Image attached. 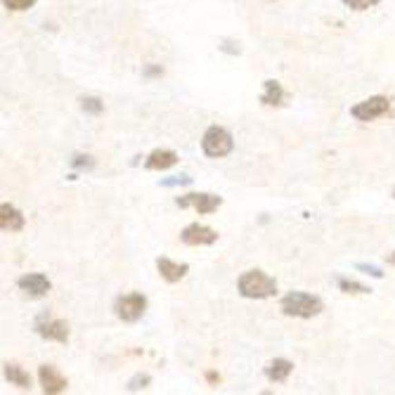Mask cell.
<instances>
[{
    "instance_id": "cell-1",
    "label": "cell",
    "mask_w": 395,
    "mask_h": 395,
    "mask_svg": "<svg viewBox=\"0 0 395 395\" xmlns=\"http://www.w3.org/2000/svg\"><path fill=\"white\" fill-rule=\"evenodd\" d=\"M237 287H239V293H242L244 298H256V300L270 298V296H275V293H277V282L263 270L244 272V275L239 277Z\"/></svg>"
},
{
    "instance_id": "cell-2",
    "label": "cell",
    "mask_w": 395,
    "mask_h": 395,
    "mask_svg": "<svg viewBox=\"0 0 395 395\" xmlns=\"http://www.w3.org/2000/svg\"><path fill=\"white\" fill-rule=\"evenodd\" d=\"M282 313L289 317H300V320H310V317H317L325 310V303L320 298L313 296V293L305 291H291L282 298L280 303Z\"/></svg>"
},
{
    "instance_id": "cell-3",
    "label": "cell",
    "mask_w": 395,
    "mask_h": 395,
    "mask_svg": "<svg viewBox=\"0 0 395 395\" xmlns=\"http://www.w3.org/2000/svg\"><path fill=\"white\" fill-rule=\"evenodd\" d=\"M202 149L209 159H222L235 149V140L232 135L220 126H211L209 131L204 133V140H202Z\"/></svg>"
},
{
    "instance_id": "cell-4",
    "label": "cell",
    "mask_w": 395,
    "mask_h": 395,
    "mask_svg": "<svg viewBox=\"0 0 395 395\" xmlns=\"http://www.w3.org/2000/svg\"><path fill=\"white\" fill-rule=\"evenodd\" d=\"M388 111H391V99L386 95H372V97L363 99V102H358L355 107H350V116H353L355 121L369 124V121L386 116Z\"/></svg>"
},
{
    "instance_id": "cell-5",
    "label": "cell",
    "mask_w": 395,
    "mask_h": 395,
    "mask_svg": "<svg viewBox=\"0 0 395 395\" xmlns=\"http://www.w3.org/2000/svg\"><path fill=\"white\" fill-rule=\"evenodd\" d=\"M36 334L46 341H57V343H66L69 341V327H66L64 320L55 315L43 313L41 317H36Z\"/></svg>"
},
{
    "instance_id": "cell-6",
    "label": "cell",
    "mask_w": 395,
    "mask_h": 395,
    "mask_svg": "<svg viewBox=\"0 0 395 395\" xmlns=\"http://www.w3.org/2000/svg\"><path fill=\"white\" fill-rule=\"evenodd\" d=\"M175 204L180 206V209H194L197 213L209 215V213H215V211H218V206L222 204V197L206 194V192H192V194H182V197H177Z\"/></svg>"
},
{
    "instance_id": "cell-7",
    "label": "cell",
    "mask_w": 395,
    "mask_h": 395,
    "mask_svg": "<svg viewBox=\"0 0 395 395\" xmlns=\"http://www.w3.org/2000/svg\"><path fill=\"white\" fill-rule=\"evenodd\" d=\"M144 310H147V298L137 291L126 293L116 300V317L124 322H137L144 315Z\"/></svg>"
},
{
    "instance_id": "cell-8",
    "label": "cell",
    "mask_w": 395,
    "mask_h": 395,
    "mask_svg": "<svg viewBox=\"0 0 395 395\" xmlns=\"http://www.w3.org/2000/svg\"><path fill=\"white\" fill-rule=\"evenodd\" d=\"M182 244L187 247H211V244L218 242V232L209 225H199V222H192L185 230L180 232Z\"/></svg>"
},
{
    "instance_id": "cell-9",
    "label": "cell",
    "mask_w": 395,
    "mask_h": 395,
    "mask_svg": "<svg viewBox=\"0 0 395 395\" xmlns=\"http://www.w3.org/2000/svg\"><path fill=\"white\" fill-rule=\"evenodd\" d=\"M38 381H41L43 391L50 393V395L64 393L66 386H69V383H66V376L52 365H43L41 369H38Z\"/></svg>"
},
{
    "instance_id": "cell-10",
    "label": "cell",
    "mask_w": 395,
    "mask_h": 395,
    "mask_svg": "<svg viewBox=\"0 0 395 395\" xmlns=\"http://www.w3.org/2000/svg\"><path fill=\"white\" fill-rule=\"evenodd\" d=\"M17 287L24 293H29L31 298H43L50 291V280L46 275H41V272H29V275L17 280Z\"/></svg>"
},
{
    "instance_id": "cell-11",
    "label": "cell",
    "mask_w": 395,
    "mask_h": 395,
    "mask_svg": "<svg viewBox=\"0 0 395 395\" xmlns=\"http://www.w3.org/2000/svg\"><path fill=\"white\" fill-rule=\"evenodd\" d=\"M157 270H159V275L168 282V285H175V282H180L182 277L190 272V265H187V263H175V260H171V258H159L157 260Z\"/></svg>"
},
{
    "instance_id": "cell-12",
    "label": "cell",
    "mask_w": 395,
    "mask_h": 395,
    "mask_svg": "<svg viewBox=\"0 0 395 395\" xmlns=\"http://www.w3.org/2000/svg\"><path fill=\"white\" fill-rule=\"evenodd\" d=\"M24 225H26V220L19 209H15L12 204L0 206V227H3L5 232H21Z\"/></svg>"
},
{
    "instance_id": "cell-13",
    "label": "cell",
    "mask_w": 395,
    "mask_h": 395,
    "mask_svg": "<svg viewBox=\"0 0 395 395\" xmlns=\"http://www.w3.org/2000/svg\"><path fill=\"white\" fill-rule=\"evenodd\" d=\"M287 90L282 88L280 81H265L263 83V95H260V102L265 107H282L287 102Z\"/></svg>"
},
{
    "instance_id": "cell-14",
    "label": "cell",
    "mask_w": 395,
    "mask_h": 395,
    "mask_svg": "<svg viewBox=\"0 0 395 395\" xmlns=\"http://www.w3.org/2000/svg\"><path fill=\"white\" fill-rule=\"evenodd\" d=\"M175 164H177V154L173 149H154L147 157V161H144V166H147L149 171H166Z\"/></svg>"
},
{
    "instance_id": "cell-15",
    "label": "cell",
    "mask_w": 395,
    "mask_h": 395,
    "mask_svg": "<svg viewBox=\"0 0 395 395\" xmlns=\"http://www.w3.org/2000/svg\"><path fill=\"white\" fill-rule=\"evenodd\" d=\"M291 372H293V363H289L285 358H275L272 363H268V367H265V376H268L272 383L287 381Z\"/></svg>"
},
{
    "instance_id": "cell-16",
    "label": "cell",
    "mask_w": 395,
    "mask_h": 395,
    "mask_svg": "<svg viewBox=\"0 0 395 395\" xmlns=\"http://www.w3.org/2000/svg\"><path fill=\"white\" fill-rule=\"evenodd\" d=\"M5 379L12 383V386L21 388V391L31 388V376H29V372H26L24 367L15 365V363H8V365H5Z\"/></svg>"
},
{
    "instance_id": "cell-17",
    "label": "cell",
    "mask_w": 395,
    "mask_h": 395,
    "mask_svg": "<svg viewBox=\"0 0 395 395\" xmlns=\"http://www.w3.org/2000/svg\"><path fill=\"white\" fill-rule=\"evenodd\" d=\"M338 289H341L343 293H372L369 287L360 285V282H355V280H348V277H341V280H338Z\"/></svg>"
},
{
    "instance_id": "cell-18",
    "label": "cell",
    "mask_w": 395,
    "mask_h": 395,
    "mask_svg": "<svg viewBox=\"0 0 395 395\" xmlns=\"http://www.w3.org/2000/svg\"><path fill=\"white\" fill-rule=\"evenodd\" d=\"M81 107H83V111H88V114H102L104 102L99 97H83Z\"/></svg>"
},
{
    "instance_id": "cell-19",
    "label": "cell",
    "mask_w": 395,
    "mask_h": 395,
    "mask_svg": "<svg viewBox=\"0 0 395 395\" xmlns=\"http://www.w3.org/2000/svg\"><path fill=\"white\" fill-rule=\"evenodd\" d=\"M5 8L12 10V12H24V10H29L36 5V0H3Z\"/></svg>"
},
{
    "instance_id": "cell-20",
    "label": "cell",
    "mask_w": 395,
    "mask_h": 395,
    "mask_svg": "<svg viewBox=\"0 0 395 395\" xmlns=\"http://www.w3.org/2000/svg\"><path fill=\"white\" fill-rule=\"evenodd\" d=\"M149 383H152V376H149V374H137V376H133L131 383H128V391H140V388H147Z\"/></svg>"
},
{
    "instance_id": "cell-21",
    "label": "cell",
    "mask_w": 395,
    "mask_h": 395,
    "mask_svg": "<svg viewBox=\"0 0 395 395\" xmlns=\"http://www.w3.org/2000/svg\"><path fill=\"white\" fill-rule=\"evenodd\" d=\"M343 3H346L348 8L358 10V12H363V10H369V8H374V5H379L381 0H343Z\"/></svg>"
},
{
    "instance_id": "cell-22",
    "label": "cell",
    "mask_w": 395,
    "mask_h": 395,
    "mask_svg": "<svg viewBox=\"0 0 395 395\" xmlns=\"http://www.w3.org/2000/svg\"><path fill=\"white\" fill-rule=\"evenodd\" d=\"M74 166H76V168H90L93 159L88 157V154H86V157H83V154H76V157H74Z\"/></svg>"
},
{
    "instance_id": "cell-23",
    "label": "cell",
    "mask_w": 395,
    "mask_h": 395,
    "mask_svg": "<svg viewBox=\"0 0 395 395\" xmlns=\"http://www.w3.org/2000/svg\"><path fill=\"white\" fill-rule=\"evenodd\" d=\"M358 270H363V272H367V275L376 277V280H381V277H383V272H381L379 268H374V265H365V263H358Z\"/></svg>"
},
{
    "instance_id": "cell-24",
    "label": "cell",
    "mask_w": 395,
    "mask_h": 395,
    "mask_svg": "<svg viewBox=\"0 0 395 395\" xmlns=\"http://www.w3.org/2000/svg\"><path fill=\"white\" fill-rule=\"evenodd\" d=\"M187 182H190V177H175V180H166L164 185H187Z\"/></svg>"
},
{
    "instance_id": "cell-25",
    "label": "cell",
    "mask_w": 395,
    "mask_h": 395,
    "mask_svg": "<svg viewBox=\"0 0 395 395\" xmlns=\"http://www.w3.org/2000/svg\"><path fill=\"white\" fill-rule=\"evenodd\" d=\"M144 74H147V76H157V74H164V69H161V66H149Z\"/></svg>"
},
{
    "instance_id": "cell-26",
    "label": "cell",
    "mask_w": 395,
    "mask_h": 395,
    "mask_svg": "<svg viewBox=\"0 0 395 395\" xmlns=\"http://www.w3.org/2000/svg\"><path fill=\"white\" fill-rule=\"evenodd\" d=\"M206 379H209V383H213V386H215V383L220 381V376L215 374V372H209V374H206Z\"/></svg>"
},
{
    "instance_id": "cell-27",
    "label": "cell",
    "mask_w": 395,
    "mask_h": 395,
    "mask_svg": "<svg viewBox=\"0 0 395 395\" xmlns=\"http://www.w3.org/2000/svg\"><path fill=\"white\" fill-rule=\"evenodd\" d=\"M391 263H393V265H395V251H393V253H391Z\"/></svg>"
},
{
    "instance_id": "cell-28",
    "label": "cell",
    "mask_w": 395,
    "mask_h": 395,
    "mask_svg": "<svg viewBox=\"0 0 395 395\" xmlns=\"http://www.w3.org/2000/svg\"><path fill=\"white\" fill-rule=\"evenodd\" d=\"M393 197H395V190H393Z\"/></svg>"
}]
</instances>
